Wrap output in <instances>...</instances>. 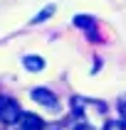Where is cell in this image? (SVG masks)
I'll use <instances>...</instances> for the list:
<instances>
[{
    "label": "cell",
    "instance_id": "1",
    "mask_svg": "<svg viewBox=\"0 0 126 130\" xmlns=\"http://www.w3.org/2000/svg\"><path fill=\"white\" fill-rule=\"evenodd\" d=\"M20 116H22V110H20V106H17V101H13V98H3V101H0V120L5 125L17 123Z\"/></svg>",
    "mask_w": 126,
    "mask_h": 130
},
{
    "label": "cell",
    "instance_id": "2",
    "mask_svg": "<svg viewBox=\"0 0 126 130\" xmlns=\"http://www.w3.org/2000/svg\"><path fill=\"white\" fill-rule=\"evenodd\" d=\"M32 101L40 103V106H44V108H50V110H57L59 108L57 96L52 93V91H47V88H35V91H32Z\"/></svg>",
    "mask_w": 126,
    "mask_h": 130
},
{
    "label": "cell",
    "instance_id": "6",
    "mask_svg": "<svg viewBox=\"0 0 126 130\" xmlns=\"http://www.w3.org/2000/svg\"><path fill=\"white\" fill-rule=\"evenodd\" d=\"M54 15V5H47L44 10H40V12L32 17V25H37V22H42V20H47V17H52Z\"/></svg>",
    "mask_w": 126,
    "mask_h": 130
},
{
    "label": "cell",
    "instance_id": "10",
    "mask_svg": "<svg viewBox=\"0 0 126 130\" xmlns=\"http://www.w3.org/2000/svg\"><path fill=\"white\" fill-rule=\"evenodd\" d=\"M0 101H3V98H0Z\"/></svg>",
    "mask_w": 126,
    "mask_h": 130
},
{
    "label": "cell",
    "instance_id": "3",
    "mask_svg": "<svg viewBox=\"0 0 126 130\" xmlns=\"http://www.w3.org/2000/svg\"><path fill=\"white\" fill-rule=\"evenodd\" d=\"M20 123L25 125L27 130H44V120L35 113H22L20 116Z\"/></svg>",
    "mask_w": 126,
    "mask_h": 130
},
{
    "label": "cell",
    "instance_id": "8",
    "mask_svg": "<svg viewBox=\"0 0 126 130\" xmlns=\"http://www.w3.org/2000/svg\"><path fill=\"white\" fill-rule=\"evenodd\" d=\"M72 130H94V128H91V125H87V120H79Z\"/></svg>",
    "mask_w": 126,
    "mask_h": 130
},
{
    "label": "cell",
    "instance_id": "9",
    "mask_svg": "<svg viewBox=\"0 0 126 130\" xmlns=\"http://www.w3.org/2000/svg\"><path fill=\"white\" fill-rule=\"evenodd\" d=\"M10 130H27V128H25V125L17 120V123H13V125H10Z\"/></svg>",
    "mask_w": 126,
    "mask_h": 130
},
{
    "label": "cell",
    "instance_id": "5",
    "mask_svg": "<svg viewBox=\"0 0 126 130\" xmlns=\"http://www.w3.org/2000/svg\"><path fill=\"white\" fill-rule=\"evenodd\" d=\"M74 25L91 32V29H94V17H89V15H77V17H74Z\"/></svg>",
    "mask_w": 126,
    "mask_h": 130
},
{
    "label": "cell",
    "instance_id": "4",
    "mask_svg": "<svg viewBox=\"0 0 126 130\" xmlns=\"http://www.w3.org/2000/svg\"><path fill=\"white\" fill-rule=\"evenodd\" d=\"M22 64H25L27 71H42V69H44V59L37 57V54H27V57L22 59Z\"/></svg>",
    "mask_w": 126,
    "mask_h": 130
},
{
    "label": "cell",
    "instance_id": "7",
    "mask_svg": "<svg viewBox=\"0 0 126 130\" xmlns=\"http://www.w3.org/2000/svg\"><path fill=\"white\" fill-rule=\"evenodd\" d=\"M104 130H126V120H106Z\"/></svg>",
    "mask_w": 126,
    "mask_h": 130
}]
</instances>
